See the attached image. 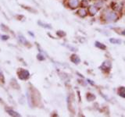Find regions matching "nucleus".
I'll use <instances>...</instances> for the list:
<instances>
[{
    "label": "nucleus",
    "instance_id": "obj_1",
    "mask_svg": "<svg viewBox=\"0 0 125 117\" xmlns=\"http://www.w3.org/2000/svg\"><path fill=\"white\" fill-rule=\"evenodd\" d=\"M18 77H19L20 79H21V80H27L29 78L30 73L27 70L20 69V70L18 72Z\"/></svg>",
    "mask_w": 125,
    "mask_h": 117
},
{
    "label": "nucleus",
    "instance_id": "obj_2",
    "mask_svg": "<svg viewBox=\"0 0 125 117\" xmlns=\"http://www.w3.org/2000/svg\"><path fill=\"white\" fill-rule=\"evenodd\" d=\"M117 18V15L115 13H107L106 16V20L108 21V22L116 20Z\"/></svg>",
    "mask_w": 125,
    "mask_h": 117
},
{
    "label": "nucleus",
    "instance_id": "obj_3",
    "mask_svg": "<svg viewBox=\"0 0 125 117\" xmlns=\"http://www.w3.org/2000/svg\"><path fill=\"white\" fill-rule=\"evenodd\" d=\"M111 66H112V65H111L110 61H108V60H106V61H105L102 64L101 69L103 70H109L111 68Z\"/></svg>",
    "mask_w": 125,
    "mask_h": 117
},
{
    "label": "nucleus",
    "instance_id": "obj_4",
    "mask_svg": "<svg viewBox=\"0 0 125 117\" xmlns=\"http://www.w3.org/2000/svg\"><path fill=\"white\" fill-rule=\"evenodd\" d=\"M70 60H71V62H73L74 63H75V64H78V63L81 62V59H80V58L78 57V56L77 55H75V54H73L71 55V57H70Z\"/></svg>",
    "mask_w": 125,
    "mask_h": 117
},
{
    "label": "nucleus",
    "instance_id": "obj_5",
    "mask_svg": "<svg viewBox=\"0 0 125 117\" xmlns=\"http://www.w3.org/2000/svg\"><path fill=\"white\" fill-rule=\"evenodd\" d=\"M69 5H70V6L73 9L76 8V7L78 6V0H70Z\"/></svg>",
    "mask_w": 125,
    "mask_h": 117
},
{
    "label": "nucleus",
    "instance_id": "obj_6",
    "mask_svg": "<svg viewBox=\"0 0 125 117\" xmlns=\"http://www.w3.org/2000/svg\"><path fill=\"white\" fill-rule=\"evenodd\" d=\"M118 94H119L120 97L125 98V87H120L119 89H118Z\"/></svg>",
    "mask_w": 125,
    "mask_h": 117
},
{
    "label": "nucleus",
    "instance_id": "obj_7",
    "mask_svg": "<svg viewBox=\"0 0 125 117\" xmlns=\"http://www.w3.org/2000/svg\"><path fill=\"white\" fill-rule=\"evenodd\" d=\"M95 45L96 47L99 48L100 49H103V50H104V49H106V45H103V44H102V43H100V42H99V41H95Z\"/></svg>",
    "mask_w": 125,
    "mask_h": 117
},
{
    "label": "nucleus",
    "instance_id": "obj_8",
    "mask_svg": "<svg viewBox=\"0 0 125 117\" xmlns=\"http://www.w3.org/2000/svg\"><path fill=\"white\" fill-rule=\"evenodd\" d=\"M7 112L10 116H20L19 113H17V112L13 111V110H10V109H7Z\"/></svg>",
    "mask_w": 125,
    "mask_h": 117
},
{
    "label": "nucleus",
    "instance_id": "obj_9",
    "mask_svg": "<svg viewBox=\"0 0 125 117\" xmlns=\"http://www.w3.org/2000/svg\"><path fill=\"white\" fill-rule=\"evenodd\" d=\"M87 99H88V101H94L95 99V96L92 94H87Z\"/></svg>",
    "mask_w": 125,
    "mask_h": 117
},
{
    "label": "nucleus",
    "instance_id": "obj_10",
    "mask_svg": "<svg viewBox=\"0 0 125 117\" xmlns=\"http://www.w3.org/2000/svg\"><path fill=\"white\" fill-rule=\"evenodd\" d=\"M78 13L81 16H85L87 15V13L85 9H79L78 11Z\"/></svg>",
    "mask_w": 125,
    "mask_h": 117
},
{
    "label": "nucleus",
    "instance_id": "obj_11",
    "mask_svg": "<svg viewBox=\"0 0 125 117\" xmlns=\"http://www.w3.org/2000/svg\"><path fill=\"white\" fill-rule=\"evenodd\" d=\"M89 12H90V13L92 14V15H94V14H95L96 12H97L95 7H94V6H90V7H89Z\"/></svg>",
    "mask_w": 125,
    "mask_h": 117
},
{
    "label": "nucleus",
    "instance_id": "obj_12",
    "mask_svg": "<svg viewBox=\"0 0 125 117\" xmlns=\"http://www.w3.org/2000/svg\"><path fill=\"white\" fill-rule=\"evenodd\" d=\"M110 42L113 44H120V40H118V39H114V38H111L110 39Z\"/></svg>",
    "mask_w": 125,
    "mask_h": 117
},
{
    "label": "nucleus",
    "instance_id": "obj_13",
    "mask_svg": "<svg viewBox=\"0 0 125 117\" xmlns=\"http://www.w3.org/2000/svg\"><path fill=\"white\" fill-rule=\"evenodd\" d=\"M19 40H20V41H21L23 44H26V43H27V41L25 40V38H24L22 36V35H20V36H19Z\"/></svg>",
    "mask_w": 125,
    "mask_h": 117
},
{
    "label": "nucleus",
    "instance_id": "obj_14",
    "mask_svg": "<svg viewBox=\"0 0 125 117\" xmlns=\"http://www.w3.org/2000/svg\"><path fill=\"white\" fill-rule=\"evenodd\" d=\"M39 23L40 24V25H41V27H46V28H52L49 25H47V24L42 23L41 22H39Z\"/></svg>",
    "mask_w": 125,
    "mask_h": 117
},
{
    "label": "nucleus",
    "instance_id": "obj_15",
    "mask_svg": "<svg viewBox=\"0 0 125 117\" xmlns=\"http://www.w3.org/2000/svg\"><path fill=\"white\" fill-rule=\"evenodd\" d=\"M57 34L59 35V36L62 37V36H64V35H65V33L63 32V31H58V32H57Z\"/></svg>",
    "mask_w": 125,
    "mask_h": 117
},
{
    "label": "nucleus",
    "instance_id": "obj_16",
    "mask_svg": "<svg viewBox=\"0 0 125 117\" xmlns=\"http://www.w3.org/2000/svg\"><path fill=\"white\" fill-rule=\"evenodd\" d=\"M38 59H40V60H44L45 59V58H43V56L41 55H38Z\"/></svg>",
    "mask_w": 125,
    "mask_h": 117
},
{
    "label": "nucleus",
    "instance_id": "obj_17",
    "mask_svg": "<svg viewBox=\"0 0 125 117\" xmlns=\"http://www.w3.org/2000/svg\"><path fill=\"white\" fill-rule=\"evenodd\" d=\"M8 36H6V35H2V38L3 39V40H6V39H8Z\"/></svg>",
    "mask_w": 125,
    "mask_h": 117
},
{
    "label": "nucleus",
    "instance_id": "obj_18",
    "mask_svg": "<svg viewBox=\"0 0 125 117\" xmlns=\"http://www.w3.org/2000/svg\"><path fill=\"white\" fill-rule=\"evenodd\" d=\"M0 77H1L2 79L3 80V75H2V73L1 70H0Z\"/></svg>",
    "mask_w": 125,
    "mask_h": 117
}]
</instances>
